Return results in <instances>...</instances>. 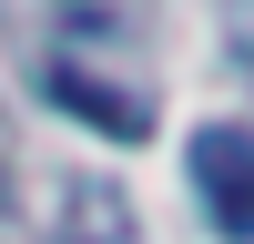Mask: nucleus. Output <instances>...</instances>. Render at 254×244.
Here are the masks:
<instances>
[{
    "label": "nucleus",
    "instance_id": "obj_2",
    "mask_svg": "<svg viewBox=\"0 0 254 244\" xmlns=\"http://www.w3.org/2000/svg\"><path fill=\"white\" fill-rule=\"evenodd\" d=\"M51 102H71V122H92V132H112V142H142V132H153V112H142V102L92 92L81 71H51Z\"/></svg>",
    "mask_w": 254,
    "mask_h": 244
},
{
    "label": "nucleus",
    "instance_id": "obj_1",
    "mask_svg": "<svg viewBox=\"0 0 254 244\" xmlns=\"http://www.w3.org/2000/svg\"><path fill=\"white\" fill-rule=\"evenodd\" d=\"M193 183L224 234H254V132H193Z\"/></svg>",
    "mask_w": 254,
    "mask_h": 244
}]
</instances>
